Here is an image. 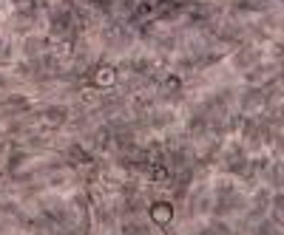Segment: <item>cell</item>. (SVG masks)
<instances>
[{
    "label": "cell",
    "instance_id": "cell-1",
    "mask_svg": "<svg viewBox=\"0 0 284 235\" xmlns=\"http://www.w3.org/2000/svg\"><path fill=\"white\" fill-rule=\"evenodd\" d=\"M168 215H170V207H157V210H154V218H157L159 224H165Z\"/></svg>",
    "mask_w": 284,
    "mask_h": 235
}]
</instances>
